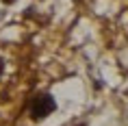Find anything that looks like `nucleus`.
Returning <instances> with one entry per match:
<instances>
[{
	"mask_svg": "<svg viewBox=\"0 0 128 126\" xmlns=\"http://www.w3.org/2000/svg\"><path fill=\"white\" fill-rule=\"evenodd\" d=\"M52 109H54V100L48 98V96H39V98H35L30 113H33L35 119H44L46 115H50V111H52Z\"/></svg>",
	"mask_w": 128,
	"mask_h": 126,
	"instance_id": "obj_1",
	"label": "nucleus"
}]
</instances>
